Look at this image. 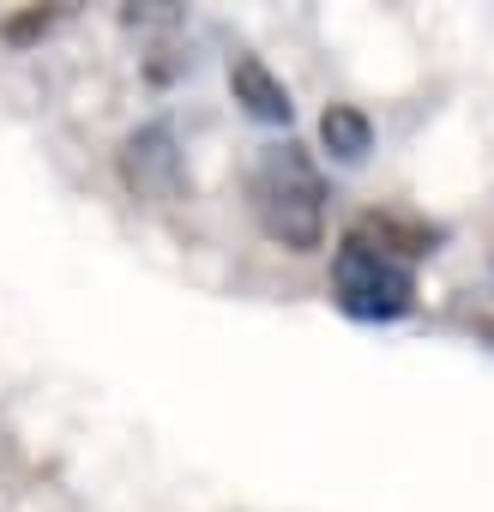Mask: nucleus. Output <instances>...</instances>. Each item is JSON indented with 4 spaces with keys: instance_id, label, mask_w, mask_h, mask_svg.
I'll return each instance as SVG.
<instances>
[{
    "instance_id": "4",
    "label": "nucleus",
    "mask_w": 494,
    "mask_h": 512,
    "mask_svg": "<svg viewBox=\"0 0 494 512\" xmlns=\"http://www.w3.org/2000/svg\"><path fill=\"white\" fill-rule=\"evenodd\" d=\"M229 97L241 103V115H254V121H266V127H290V115H296L290 85H284L260 55H247V49L229 61Z\"/></svg>"
},
{
    "instance_id": "6",
    "label": "nucleus",
    "mask_w": 494,
    "mask_h": 512,
    "mask_svg": "<svg viewBox=\"0 0 494 512\" xmlns=\"http://www.w3.org/2000/svg\"><path fill=\"white\" fill-rule=\"evenodd\" d=\"M320 145L332 151V163L356 169V163L374 151V121H368L356 103H332V109L320 115Z\"/></svg>"
},
{
    "instance_id": "3",
    "label": "nucleus",
    "mask_w": 494,
    "mask_h": 512,
    "mask_svg": "<svg viewBox=\"0 0 494 512\" xmlns=\"http://www.w3.org/2000/svg\"><path fill=\"white\" fill-rule=\"evenodd\" d=\"M121 181L145 205H175L187 193V157L169 121H145L121 139Z\"/></svg>"
},
{
    "instance_id": "5",
    "label": "nucleus",
    "mask_w": 494,
    "mask_h": 512,
    "mask_svg": "<svg viewBox=\"0 0 494 512\" xmlns=\"http://www.w3.org/2000/svg\"><path fill=\"white\" fill-rule=\"evenodd\" d=\"M350 235L374 241L380 253H392V260H404V266L428 260L434 241H440V229H428V223H416V217H398V211H368V217L350 223Z\"/></svg>"
},
{
    "instance_id": "7",
    "label": "nucleus",
    "mask_w": 494,
    "mask_h": 512,
    "mask_svg": "<svg viewBox=\"0 0 494 512\" xmlns=\"http://www.w3.org/2000/svg\"><path fill=\"white\" fill-rule=\"evenodd\" d=\"M49 25H55V13L37 7V13H25V19H7V25H0V37H7V43H31V37H43Z\"/></svg>"
},
{
    "instance_id": "1",
    "label": "nucleus",
    "mask_w": 494,
    "mask_h": 512,
    "mask_svg": "<svg viewBox=\"0 0 494 512\" xmlns=\"http://www.w3.org/2000/svg\"><path fill=\"white\" fill-rule=\"evenodd\" d=\"M247 205L266 241L284 253H320L326 247V175L296 139H278L260 151L254 175H247Z\"/></svg>"
},
{
    "instance_id": "2",
    "label": "nucleus",
    "mask_w": 494,
    "mask_h": 512,
    "mask_svg": "<svg viewBox=\"0 0 494 512\" xmlns=\"http://www.w3.org/2000/svg\"><path fill=\"white\" fill-rule=\"evenodd\" d=\"M332 296L350 320H368V326L404 320L416 308V266L392 260L362 235H344L332 253Z\"/></svg>"
}]
</instances>
